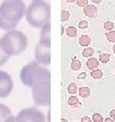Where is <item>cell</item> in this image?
Masks as SVG:
<instances>
[{"instance_id":"obj_1","label":"cell","mask_w":115,"mask_h":122,"mask_svg":"<svg viewBox=\"0 0 115 122\" xmlns=\"http://www.w3.org/2000/svg\"><path fill=\"white\" fill-rule=\"evenodd\" d=\"M26 6L23 0H4L0 4V28L15 30L25 16Z\"/></svg>"},{"instance_id":"obj_2","label":"cell","mask_w":115,"mask_h":122,"mask_svg":"<svg viewBox=\"0 0 115 122\" xmlns=\"http://www.w3.org/2000/svg\"><path fill=\"white\" fill-rule=\"evenodd\" d=\"M19 78L22 83L29 88H33L43 83H50L51 72L42 65L36 61H32L26 66H24L20 70Z\"/></svg>"},{"instance_id":"obj_3","label":"cell","mask_w":115,"mask_h":122,"mask_svg":"<svg viewBox=\"0 0 115 122\" xmlns=\"http://www.w3.org/2000/svg\"><path fill=\"white\" fill-rule=\"evenodd\" d=\"M27 23L35 28H42L45 24L50 23L51 7L43 0L33 1L25 13Z\"/></svg>"},{"instance_id":"obj_4","label":"cell","mask_w":115,"mask_h":122,"mask_svg":"<svg viewBox=\"0 0 115 122\" xmlns=\"http://www.w3.org/2000/svg\"><path fill=\"white\" fill-rule=\"evenodd\" d=\"M1 46L10 57L23 53L27 48V37L23 32L17 30H7L0 39Z\"/></svg>"},{"instance_id":"obj_5","label":"cell","mask_w":115,"mask_h":122,"mask_svg":"<svg viewBox=\"0 0 115 122\" xmlns=\"http://www.w3.org/2000/svg\"><path fill=\"white\" fill-rule=\"evenodd\" d=\"M33 101L36 105L46 106L51 103V85L50 83L40 84L32 88Z\"/></svg>"},{"instance_id":"obj_6","label":"cell","mask_w":115,"mask_h":122,"mask_svg":"<svg viewBox=\"0 0 115 122\" xmlns=\"http://www.w3.org/2000/svg\"><path fill=\"white\" fill-rule=\"evenodd\" d=\"M16 122H45L44 114L36 107H28L19 111L15 117Z\"/></svg>"},{"instance_id":"obj_7","label":"cell","mask_w":115,"mask_h":122,"mask_svg":"<svg viewBox=\"0 0 115 122\" xmlns=\"http://www.w3.org/2000/svg\"><path fill=\"white\" fill-rule=\"evenodd\" d=\"M51 42L38 41L35 48V60L42 66H50L51 63Z\"/></svg>"},{"instance_id":"obj_8","label":"cell","mask_w":115,"mask_h":122,"mask_svg":"<svg viewBox=\"0 0 115 122\" xmlns=\"http://www.w3.org/2000/svg\"><path fill=\"white\" fill-rule=\"evenodd\" d=\"M14 88L11 76L4 70H0V98L8 97Z\"/></svg>"},{"instance_id":"obj_9","label":"cell","mask_w":115,"mask_h":122,"mask_svg":"<svg viewBox=\"0 0 115 122\" xmlns=\"http://www.w3.org/2000/svg\"><path fill=\"white\" fill-rule=\"evenodd\" d=\"M50 33H51V24L48 23V24H45L44 26L41 28L40 41H43V42H51Z\"/></svg>"},{"instance_id":"obj_10","label":"cell","mask_w":115,"mask_h":122,"mask_svg":"<svg viewBox=\"0 0 115 122\" xmlns=\"http://www.w3.org/2000/svg\"><path fill=\"white\" fill-rule=\"evenodd\" d=\"M84 14L89 18H95L97 16V7L95 5H87L84 7Z\"/></svg>"},{"instance_id":"obj_11","label":"cell","mask_w":115,"mask_h":122,"mask_svg":"<svg viewBox=\"0 0 115 122\" xmlns=\"http://www.w3.org/2000/svg\"><path fill=\"white\" fill-rule=\"evenodd\" d=\"M11 115V111L7 105L0 103V122H4L6 119Z\"/></svg>"},{"instance_id":"obj_12","label":"cell","mask_w":115,"mask_h":122,"mask_svg":"<svg viewBox=\"0 0 115 122\" xmlns=\"http://www.w3.org/2000/svg\"><path fill=\"white\" fill-rule=\"evenodd\" d=\"M10 59V56H9L8 53L5 52V50L2 49V46H1V43H0V67L1 66H4L7 61Z\"/></svg>"},{"instance_id":"obj_13","label":"cell","mask_w":115,"mask_h":122,"mask_svg":"<svg viewBox=\"0 0 115 122\" xmlns=\"http://www.w3.org/2000/svg\"><path fill=\"white\" fill-rule=\"evenodd\" d=\"M98 60L97 59H95V58H89L88 60H87V68H88L89 70H94V69H97V67H98Z\"/></svg>"},{"instance_id":"obj_14","label":"cell","mask_w":115,"mask_h":122,"mask_svg":"<svg viewBox=\"0 0 115 122\" xmlns=\"http://www.w3.org/2000/svg\"><path fill=\"white\" fill-rule=\"evenodd\" d=\"M90 42H91V40H90V37H89L88 35H82V36L79 37V44L85 46V48H87L89 44H90Z\"/></svg>"},{"instance_id":"obj_15","label":"cell","mask_w":115,"mask_h":122,"mask_svg":"<svg viewBox=\"0 0 115 122\" xmlns=\"http://www.w3.org/2000/svg\"><path fill=\"white\" fill-rule=\"evenodd\" d=\"M78 92H79L80 97H84V98H86V97H89V95H90V89H89L88 87H86V86L80 87L79 89H78Z\"/></svg>"},{"instance_id":"obj_16","label":"cell","mask_w":115,"mask_h":122,"mask_svg":"<svg viewBox=\"0 0 115 122\" xmlns=\"http://www.w3.org/2000/svg\"><path fill=\"white\" fill-rule=\"evenodd\" d=\"M67 91H68V93H69L70 95H75L76 93L78 92V86H77V84L76 83L69 84L68 87H67Z\"/></svg>"},{"instance_id":"obj_17","label":"cell","mask_w":115,"mask_h":122,"mask_svg":"<svg viewBox=\"0 0 115 122\" xmlns=\"http://www.w3.org/2000/svg\"><path fill=\"white\" fill-rule=\"evenodd\" d=\"M66 34L69 36V37H76L77 36V28L75 26H69L67 27V32Z\"/></svg>"},{"instance_id":"obj_18","label":"cell","mask_w":115,"mask_h":122,"mask_svg":"<svg viewBox=\"0 0 115 122\" xmlns=\"http://www.w3.org/2000/svg\"><path fill=\"white\" fill-rule=\"evenodd\" d=\"M90 76L93 77L94 79H101L103 77V71L101 69H94L91 70V72H90Z\"/></svg>"},{"instance_id":"obj_19","label":"cell","mask_w":115,"mask_h":122,"mask_svg":"<svg viewBox=\"0 0 115 122\" xmlns=\"http://www.w3.org/2000/svg\"><path fill=\"white\" fill-rule=\"evenodd\" d=\"M68 105L69 106H76V105L79 104V100H78V97H76V96L71 95L69 98H68Z\"/></svg>"},{"instance_id":"obj_20","label":"cell","mask_w":115,"mask_h":122,"mask_svg":"<svg viewBox=\"0 0 115 122\" xmlns=\"http://www.w3.org/2000/svg\"><path fill=\"white\" fill-rule=\"evenodd\" d=\"M80 68H81V62L79 60L75 59V60L71 61V69L72 70L77 71V70H80Z\"/></svg>"},{"instance_id":"obj_21","label":"cell","mask_w":115,"mask_h":122,"mask_svg":"<svg viewBox=\"0 0 115 122\" xmlns=\"http://www.w3.org/2000/svg\"><path fill=\"white\" fill-rule=\"evenodd\" d=\"M94 53H95V51H94L93 48H85V50L82 51V56H84L85 58H90L91 56H93Z\"/></svg>"},{"instance_id":"obj_22","label":"cell","mask_w":115,"mask_h":122,"mask_svg":"<svg viewBox=\"0 0 115 122\" xmlns=\"http://www.w3.org/2000/svg\"><path fill=\"white\" fill-rule=\"evenodd\" d=\"M106 37H107V40L110 41V42H112V43H115V30H108L106 34Z\"/></svg>"},{"instance_id":"obj_23","label":"cell","mask_w":115,"mask_h":122,"mask_svg":"<svg viewBox=\"0 0 115 122\" xmlns=\"http://www.w3.org/2000/svg\"><path fill=\"white\" fill-rule=\"evenodd\" d=\"M110 58H111V56L107 54V53H101L99 54V61L102 63H107L110 61Z\"/></svg>"},{"instance_id":"obj_24","label":"cell","mask_w":115,"mask_h":122,"mask_svg":"<svg viewBox=\"0 0 115 122\" xmlns=\"http://www.w3.org/2000/svg\"><path fill=\"white\" fill-rule=\"evenodd\" d=\"M70 18V13L68 10H62L61 11V20L62 22H66Z\"/></svg>"},{"instance_id":"obj_25","label":"cell","mask_w":115,"mask_h":122,"mask_svg":"<svg viewBox=\"0 0 115 122\" xmlns=\"http://www.w3.org/2000/svg\"><path fill=\"white\" fill-rule=\"evenodd\" d=\"M104 28L106 30H112L114 28V23L113 22H110V20H107V22L104 23Z\"/></svg>"},{"instance_id":"obj_26","label":"cell","mask_w":115,"mask_h":122,"mask_svg":"<svg viewBox=\"0 0 115 122\" xmlns=\"http://www.w3.org/2000/svg\"><path fill=\"white\" fill-rule=\"evenodd\" d=\"M93 120L94 122H103V115L99 113H94Z\"/></svg>"},{"instance_id":"obj_27","label":"cell","mask_w":115,"mask_h":122,"mask_svg":"<svg viewBox=\"0 0 115 122\" xmlns=\"http://www.w3.org/2000/svg\"><path fill=\"white\" fill-rule=\"evenodd\" d=\"M76 2L79 7H86L88 5V0H76Z\"/></svg>"},{"instance_id":"obj_28","label":"cell","mask_w":115,"mask_h":122,"mask_svg":"<svg viewBox=\"0 0 115 122\" xmlns=\"http://www.w3.org/2000/svg\"><path fill=\"white\" fill-rule=\"evenodd\" d=\"M78 25H79V27L81 30H84V28H87V27H88V22H86V20H80Z\"/></svg>"},{"instance_id":"obj_29","label":"cell","mask_w":115,"mask_h":122,"mask_svg":"<svg viewBox=\"0 0 115 122\" xmlns=\"http://www.w3.org/2000/svg\"><path fill=\"white\" fill-rule=\"evenodd\" d=\"M4 122H16V118L13 117V115H10V117H8Z\"/></svg>"},{"instance_id":"obj_30","label":"cell","mask_w":115,"mask_h":122,"mask_svg":"<svg viewBox=\"0 0 115 122\" xmlns=\"http://www.w3.org/2000/svg\"><path fill=\"white\" fill-rule=\"evenodd\" d=\"M81 122H91V120H90L88 117H82V118H81Z\"/></svg>"},{"instance_id":"obj_31","label":"cell","mask_w":115,"mask_h":122,"mask_svg":"<svg viewBox=\"0 0 115 122\" xmlns=\"http://www.w3.org/2000/svg\"><path fill=\"white\" fill-rule=\"evenodd\" d=\"M110 117H111L113 120H115V110H112L111 112H110Z\"/></svg>"},{"instance_id":"obj_32","label":"cell","mask_w":115,"mask_h":122,"mask_svg":"<svg viewBox=\"0 0 115 122\" xmlns=\"http://www.w3.org/2000/svg\"><path fill=\"white\" fill-rule=\"evenodd\" d=\"M104 122H114V120L112 118H106L105 120H104Z\"/></svg>"},{"instance_id":"obj_33","label":"cell","mask_w":115,"mask_h":122,"mask_svg":"<svg viewBox=\"0 0 115 122\" xmlns=\"http://www.w3.org/2000/svg\"><path fill=\"white\" fill-rule=\"evenodd\" d=\"M91 1H93L94 4H101V2H102L103 0H91Z\"/></svg>"},{"instance_id":"obj_34","label":"cell","mask_w":115,"mask_h":122,"mask_svg":"<svg viewBox=\"0 0 115 122\" xmlns=\"http://www.w3.org/2000/svg\"><path fill=\"white\" fill-rule=\"evenodd\" d=\"M81 78H86V74H85V72H84V74H81L79 76V79H81Z\"/></svg>"},{"instance_id":"obj_35","label":"cell","mask_w":115,"mask_h":122,"mask_svg":"<svg viewBox=\"0 0 115 122\" xmlns=\"http://www.w3.org/2000/svg\"><path fill=\"white\" fill-rule=\"evenodd\" d=\"M63 34H64V28L61 27V35H63Z\"/></svg>"},{"instance_id":"obj_36","label":"cell","mask_w":115,"mask_h":122,"mask_svg":"<svg viewBox=\"0 0 115 122\" xmlns=\"http://www.w3.org/2000/svg\"><path fill=\"white\" fill-rule=\"evenodd\" d=\"M66 1H67V2H75L76 0H66Z\"/></svg>"},{"instance_id":"obj_37","label":"cell","mask_w":115,"mask_h":122,"mask_svg":"<svg viewBox=\"0 0 115 122\" xmlns=\"http://www.w3.org/2000/svg\"><path fill=\"white\" fill-rule=\"evenodd\" d=\"M48 121L50 122V111H49V113H48Z\"/></svg>"},{"instance_id":"obj_38","label":"cell","mask_w":115,"mask_h":122,"mask_svg":"<svg viewBox=\"0 0 115 122\" xmlns=\"http://www.w3.org/2000/svg\"><path fill=\"white\" fill-rule=\"evenodd\" d=\"M61 122H68V120H66V119H61Z\"/></svg>"},{"instance_id":"obj_39","label":"cell","mask_w":115,"mask_h":122,"mask_svg":"<svg viewBox=\"0 0 115 122\" xmlns=\"http://www.w3.org/2000/svg\"><path fill=\"white\" fill-rule=\"evenodd\" d=\"M113 52L115 53V44H114V45H113Z\"/></svg>"},{"instance_id":"obj_40","label":"cell","mask_w":115,"mask_h":122,"mask_svg":"<svg viewBox=\"0 0 115 122\" xmlns=\"http://www.w3.org/2000/svg\"><path fill=\"white\" fill-rule=\"evenodd\" d=\"M31 1H40V0H31Z\"/></svg>"},{"instance_id":"obj_41","label":"cell","mask_w":115,"mask_h":122,"mask_svg":"<svg viewBox=\"0 0 115 122\" xmlns=\"http://www.w3.org/2000/svg\"><path fill=\"white\" fill-rule=\"evenodd\" d=\"M75 122H76V121H75Z\"/></svg>"}]
</instances>
